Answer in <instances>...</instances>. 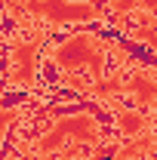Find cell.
I'll use <instances>...</instances> for the list:
<instances>
[{
	"instance_id": "ba28073f",
	"label": "cell",
	"mask_w": 157,
	"mask_h": 160,
	"mask_svg": "<svg viewBox=\"0 0 157 160\" xmlns=\"http://www.w3.org/2000/svg\"><path fill=\"white\" fill-rule=\"evenodd\" d=\"M19 117V108H0V136L9 129V123Z\"/></svg>"
},
{
	"instance_id": "277c9868",
	"label": "cell",
	"mask_w": 157,
	"mask_h": 160,
	"mask_svg": "<svg viewBox=\"0 0 157 160\" xmlns=\"http://www.w3.org/2000/svg\"><path fill=\"white\" fill-rule=\"evenodd\" d=\"M28 16L46 28H65L80 22H108V9L96 0H22Z\"/></svg>"
},
{
	"instance_id": "52a82bcc",
	"label": "cell",
	"mask_w": 157,
	"mask_h": 160,
	"mask_svg": "<svg viewBox=\"0 0 157 160\" xmlns=\"http://www.w3.org/2000/svg\"><path fill=\"white\" fill-rule=\"evenodd\" d=\"M154 151H157L154 129H148V132H142V136H133V139H126V142H123L114 160H148L151 154H154Z\"/></svg>"
},
{
	"instance_id": "5b68a950",
	"label": "cell",
	"mask_w": 157,
	"mask_h": 160,
	"mask_svg": "<svg viewBox=\"0 0 157 160\" xmlns=\"http://www.w3.org/2000/svg\"><path fill=\"white\" fill-rule=\"evenodd\" d=\"M123 96L136 102L139 111H154L157 108V68L133 65L129 74H123Z\"/></svg>"
},
{
	"instance_id": "7a4b0ae2",
	"label": "cell",
	"mask_w": 157,
	"mask_h": 160,
	"mask_svg": "<svg viewBox=\"0 0 157 160\" xmlns=\"http://www.w3.org/2000/svg\"><path fill=\"white\" fill-rule=\"evenodd\" d=\"M102 139V123L93 111H74L59 117L37 142H34V154L37 157H49L59 154L68 145H99Z\"/></svg>"
},
{
	"instance_id": "9c48e42d",
	"label": "cell",
	"mask_w": 157,
	"mask_h": 160,
	"mask_svg": "<svg viewBox=\"0 0 157 160\" xmlns=\"http://www.w3.org/2000/svg\"><path fill=\"white\" fill-rule=\"evenodd\" d=\"M6 160H31V157H22V154H9Z\"/></svg>"
},
{
	"instance_id": "3957f363",
	"label": "cell",
	"mask_w": 157,
	"mask_h": 160,
	"mask_svg": "<svg viewBox=\"0 0 157 160\" xmlns=\"http://www.w3.org/2000/svg\"><path fill=\"white\" fill-rule=\"evenodd\" d=\"M31 28H16V34L6 43V80L16 89H34L37 83V68H40V46L46 31L28 34Z\"/></svg>"
},
{
	"instance_id": "8992f818",
	"label": "cell",
	"mask_w": 157,
	"mask_h": 160,
	"mask_svg": "<svg viewBox=\"0 0 157 160\" xmlns=\"http://www.w3.org/2000/svg\"><path fill=\"white\" fill-rule=\"evenodd\" d=\"M114 126H117V132L123 139H133V136H142V132L154 129V120L139 108H117L114 111Z\"/></svg>"
},
{
	"instance_id": "6da1fadb",
	"label": "cell",
	"mask_w": 157,
	"mask_h": 160,
	"mask_svg": "<svg viewBox=\"0 0 157 160\" xmlns=\"http://www.w3.org/2000/svg\"><path fill=\"white\" fill-rule=\"evenodd\" d=\"M111 49H114V43H108L105 37H99L93 31H77V34H68L65 40H59L49 49V62L56 65L65 86L86 96V89L96 80L105 77Z\"/></svg>"
}]
</instances>
